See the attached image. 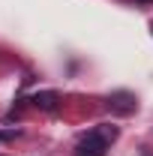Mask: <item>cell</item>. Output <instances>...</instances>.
I'll return each mask as SVG.
<instances>
[{"mask_svg": "<svg viewBox=\"0 0 153 156\" xmlns=\"http://www.w3.org/2000/svg\"><path fill=\"white\" fill-rule=\"evenodd\" d=\"M36 108H42V111H54L57 108V102H60V96L54 93V90H39V93H33V99H30Z\"/></svg>", "mask_w": 153, "mask_h": 156, "instance_id": "7a4b0ae2", "label": "cell"}, {"mask_svg": "<svg viewBox=\"0 0 153 156\" xmlns=\"http://www.w3.org/2000/svg\"><path fill=\"white\" fill-rule=\"evenodd\" d=\"M114 138H117L114 126H102V129H96V132H90V135H84L81 141H78L75 153L78 156H105L108 141H114Z\"/></svg>", "mask_w": 153, "mask_h": 156, "instance_id": "6da1fadb", "label": "cell"}, {"mask_svg": "<svg viewBox=\"0 0 153 156\" xmlns=\"http://www.w3.org/2000/svg\"><path fill=\"white\" fill-rule=\"evenodd\" d=\"M108 105L114 108L117 114H129V111H135V96L132 93H114L108 99Z\"/></svg>", "mask_w": 153, "mask_h": 156, "instance_id": "3957f363", "label": "cell"}, {"mask_svg": "<svg viewBox=\"0 0 153 156\" xmlns=\"http://www.w3.org/2000/svg\"><path fill=\"white\" fill-rule=\"evenodd\" d=\"M0 138H3V135H0Z\"/></svg>", "mask_w": 153, "mask_h": 156, "instance_id": "277c9868", "label": "cell"}]
</instances>
